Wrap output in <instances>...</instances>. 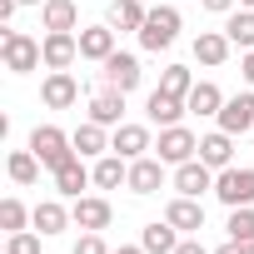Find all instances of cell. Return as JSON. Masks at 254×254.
<instances>
[{
    "label": "cell",
    "mask_w": 254,
    "mask_h": 254,
    "mask_svg": "<svg viewBox=\"0 0 254 254\" xmlns=\"http://www.w3.org/2000/svg\"><path fill=\"white\" fill-rule=\"evenodd\" d=\"M40 170H45V165H40L35 150H15V155H10V180H15V185H35Z\"/></svg>",
    "instance_id": "30"
},
{
    "label": "cell",
    "mask_w": 254,
    "mask_h": 254,
    "mask_svg": "<svg viewBox=\"0 0 254 254\" xmlns=\"http://www.w3.org/2000/svg\"><path fill=\"white\" fill-rule=\"evenodd\" d=\"M110 254H145V244H120V249H110Z\"/></svg>",
    "instance_id": "39"
},
{
    "label": "cell",
    "mask_w": 254,
    "mask_h": 254,
    "mask_svg": "<svg viewBox=\"0 0 254 254\" xmlns=\"http://www.w3.org/2000/svg\"><path fill=\"white\" fill-rule=\"evenodd\" d=\"M155 150H160V160H165V165H185V160H194V155H199V140L185 130V125H165Z\"/></svg>",
    "instance_id": "5"
},
{
    "label": "cell",
    "mask_w": 254,
    "mask_h": 254,
    "mask_svg": "<svg viewBox=\"0 0 254 254\" xmlns=\"http://www.w3.org/2000/svg\"><path fill=\"white\" fill-rule=\"evenodd\" d=\"M40 55H45V65H50V70H70V65H75V55H80V35H75V30H45Z\"/></svg>",
    "instance_id": "6"
},
{
    "label": "cell",
    "mask_w": 254,
    "mask_h": 254,
    "mask_svg": "<svg viewBox=\"0 0 254 254\" xmlns=\"http://www.w3.org/2000/svg\"><path fill=\"white\" fill-rule=\"evenodd\" d=\"M30 224H35V229H40V234L50 239V234H60V229L70 224V209H65L60 199H40V204H35V219H30Z\"/></svg>",
    "instance_id": "25"
},
{
    "label": "cell",
    "mask_w": 254,
    "mask_h": 254,
    "mask_svg": "<svg viewBox=\"0 0 254 254\" xmlns=\"http://www.w3.org/2000/svg\"><path fill=\"white\" fill-rule=\"evenodd\" d=\"M0 55H5V70L10 75H30L45 55H40V40H30L25 30H5L0 35Z\"/></svg>",
    "instance_id": "3"
},
{
    "label": "cell",
    "mask_w": 254,
    "mask_h": 254,
    "mask_svg": "<svg viewBox=\"0 0 254 254\" xmlns=\"http://www.w3.org/2000/svg\"><path fill=\"white\" fill-rule=\"evenodd\" d=\"M165 219H170L175 229H204V204L190 199V194H175L170 209H165Z\"/></svg>",
    "instance_id": "20"
},
{
    "label": "cell",
    "mask_w": 254,
    "mask_h": 254,
    "mask_svg": "<svg viewBox=\"0 0 254 254\" xmlns=\"http://www.w3.org/2000/svg\"><path fill=\"white\" fill-rule=\"evenodd\" d=\"M175 35H180V10H175V5H155V10L145 15V25H140V45L155 50V55L170 50Z\"/></svg>",
    "instance_id": "2"
},
{
    "label": "cell",
    "mask_w": 254,
    "mask_h": 254,
    "mask_svg": "<svg viewBox=\"0 0 254 254\" xmlns=\"http://www.w3.org/2000/svg\"><path fill=\"white\" fill-rule=\"evenodd\" d=\"M30 219H35V209H25L20 199H5V204H0V229H5V234H20Z\"/></svg>",
    "instance_id": "31"
},
{
    "label": "cell",
    "mask_w": 254,
    "mask_h": 254,
    "mask_svg": "<svg viewBox=\"0 0 254 254\" xmlns=\"http://www.w3.org/2000/svg\"><path fill=\"white\" fill-rule=\"evenodd\" d=\"M30 150L40 155L45 170H60V165L75 155V140L60 130V125H35V130H30Z\"/></svg>",
    "instance_id": "1"
},
{
    "label": "cell",
    "mask_w": 254,
    "mask_h": 254,
    "mask_svg": "<svg viewBox=\"0 0 254 254\" xmlns=\"http://www.w3.org/2000/svg\"><path fill=\"white\" fill-rule=\"evenodd\" d=\"M239 5H244V10H254V0H239Z\"/></svg>",
    "instance_id": "40"
},
{
    "label": "cell",
    "mask_w": 254,
    "mask_h": 254,
    "mask_svg": "<svg viewBox=\"0 0 254 254\" xmlns=\"http://www.w3.org/2000/svg\"><path fill=\"white\" fill-rule=\"evenodd\" d=\"M55 175V190L60 194H70V199H80V190L85 185H95V170H85V155H70L60 170H50Z\"/></svg>",
    "instance_id": "12"
},
{
    "label": "cell",
    "mask_w": 254,
    "mask_h": 254,
    "mask_svg": "<svg viewBox=\"0 0 254 254\" xmlns=\"http://www.w3.org/2000/svg\"><path fill=\"white\" fill-rule=\"evenodd\" d=\"M175 190L180 194H190V199H199L204 190H214V170L194 155V160H185V165H175Z\"/></svg>",
    "instance_id": "9"
},
{
    "label": "cell",
    "mask_w": 254,
    "mask_h": 254,
    "mask_svg": "<svg viewBox=\"0 0 254 254\" xmlns=\"http://www.w3.org/2000/svg\"><path fill=\"white\" fill-rule=\"evenodd\" d=\"M239 75L249 80V90H254V50H244V60H239Z\"/></svg>",
    "instance_id": "35"
},
{
    "label": "cell",
    "mask_w": 254,
    "mask_h": 254,
    "mask_svg": "<svg viewBox=\"0 0 254 254\" xmlns=\"http://www.w3.org/2000/svg\"><path fill=\"white\" fill-rule=\"evenodd\" d=\"M120 115H125V90H115V85L95 90V100H90V120H95V125H125Z\"/></svg>",
    "instance_id": "15"
},
{
    "label": "cell",
    "mask_w": 254,
    "mask_h": 254,
    "mask_svg": "<svg viewBox=\"0 0 254 254\" xmlns=\"http://www.w3.org/2000/svg\"><path fill=\"white\" fill-rule=\"evenodd\" d=\"M224 229H229V239H234V244H244V249L254 254V204L229 209V224H224Z\"/></svg>",
    "instance_id": "29"
},
{
    "label": "cell",
    "mask_w": 254,
    "mask_h": 254,
    "mask_svg": "<svg viewBox=\"0 0 254 254\" xmlns=\"http://www.w3.org/2000/svg\"><path fill=\"white\" fill-rule=\"evenodd\" d=\"M214 194H219V204H229V209H244V204H254V170H219L214 175Z\"/></svg>",
    "instance_id": "4"
},
{
    "label": "cell",
    "mask_w": 254,
    "mask_h": 254,
    "mask_svg": "<svg viewBox=\"0 0 254 254\" xmlns=\"http://www.w3.org/2000/svg\"><path fill=\"white\" fill-rule=\"evenodd\" d=\"M80 55L105 65V60L115 55V25H90V30H80Z\"/></svg>",
    "instance_id": "18"
},
{
    "label": "cell",
    "mask_w": 254,
    "mask_h": 254,
    "mask_svg": "<svg viewBox=\"0 0 254 254\" xmlns=\"http://www.w3.org/2000/svg\"><path fill=\"white\" fill-rule=\"evenodd\" d=\"M140 244H145V254H175V249H180V229H175L170 219H155V224H145Z\"/></svg>",
    "instance_id": "21"
},
{
    "label": "cell",
    "mask_w": 254,
    "mask_h": 254,
    "mask_svg": "<svg viewBox=\"0 0 254 254\" xmlns=\"http://www.w3.org/2000/svg\"><path fill=\"white\" fill-rule=\"evenodd\" d=\"M175 254H209V249H204L199 239H180V249H175Z\"/></svg>",
    "instance_id": "36"
},
{
    "label": "cell",
    "mask_w": 254,
    "mask_h": 254,
    "mask_svg": "<svg viewBox=\"0 0 254 254\" xmlns=\"http://www.w3.org/2000/svg\"><path fill=\"white\" fill-rule=\"evenodd\" d=\"M224 35H229L239 50H254V10H229V20H224Z\"/></svg>",
    "instance_id": "28"
},
{
    "label": "cell",
    "mask_w": 254,
    "mask_h": 254,
    "mask_svg": "<svg viewBox=\"0 0 254 254\" xmlns=\"http://www.w3.org/2000/svg\"><path fill=\"white\" fill-rule=\"evenodd\" d=\"M70 219H75L80 229H110L115 209H110V199H100V194H80V199L70 204Z\"/></svg>",
    "instance_id": "11"
},
{
    "label": "cell",
    "mask_w": 254,
    "mask_h": 254,
    "mask_svg": "<svg viewBox=\"0 0 254 254\" xmlns=\"http://www.w3.org/2000/svg\"><path fill=\"white\" fill-rule=\"evenodd\" d=\"M75 254H110V244L100 239V229H85L80 244H75Z\"/></svg>",
    "instance_id": "34"
},
{
    "label": "cell",
    "mask_w": 254,
    "mask_h": 254,
    "mask_svg": "<svg viewBox=\"0 0 254 254\" xmlns=\"http://www.w3.org/2000/svg\"><path fill=\"white\" fill-rule=\"evenodd\" d=\"M199 5H204V10H219V15H229V10H234V0H199Z\"/></svg>",
    "instance_id": "37"
},
{
    "label": "cell",
    "mask_w": 254,
    "mask_h": 254,
    "mask_svg": "<svg viewBox=\"0 0 254 254\" xmlns=\"http://www.w3.org/2000/svg\"><path fill=\"white\" fill-rule=\"evenodd\" d=\"M190 115H219L224 110V95H219V85L214 80H194V90H190Z\"/></svg>",
    "instance_id": "24"
},
{
    "label": "cell",
    "mask_w": 254,
    "mask_h": 254,
    "mask_svg": "<svg viewBox=\"0 0 254 254\" xmlns=\"http://www.w3.org/2000/svg\"><path fill=\"white\" fill-rule=\"evenodd\" d=\"M229 45H234V40H229L224 30H199V35H194V60H199V65H224V60H229Z\"/></svg>",
    "instance_id": "19"
},
{
    "label": "cell",
    "mask_w": 254,
    "mask_h": 254,
    "mask_svg": "<svg viewBox=\"0 0 254 254\" xmlns=\"http://www.w3.org/2000/svg\"><path fill=\"white\" fill-rule=\"evenodd\" d=\"M110 150H115V155H125V160H140V155L150 150V130H145V125H115Z\"/></svg>",
    "instance_id": "14"
},
{
    "label": "cell",
    "mask_w": 254,
    "mask_h": 254,
    "mask_svg": "<svg viewBox=\"0 0 254 254\" xmlns=\"http://www.w3.org/2000/svg\"><path fill=\"white\" fill-rule=\"evenodd\" d=\"M214 120H219V130H224V135H249V130H254V90L224 100V110H219Z\"/></svg>",
    "instance_id": "7"
},
{
    "label": "cell",
    "mask_w": 254,
    "mask_h": 254,
    "mask_svg": "<svg viewBox=\"0 0 254 254\" xmlns=\"http://www.w3.org/2000/svg\"><path fill=\"white\" fill-rule=\"evenodd\" d=\"M20 5H40V0H20Z\"/></svg>",
    "instance_id": "41"
},
{
    "label": "cell",
    "mask_w": 254,
    "mask_h": 254,
    "mask_svg": "<svg viewBox=\"0 0 254 254\" xmlns=\"http://www.w3.org/2000/svg\"><path fill=\"white\" fill-rule=\"evenodd\" d=\"M40 239H45V234H30V229H20V234H10L5 254H40Z\"/></svg>",
    "instance_id": "33"
},
{
    "label": "cell",
    "mask_w": 254,
    "mask_h": 254,
    "mask_svg": "<svg viewBox=\"0 0 254 254\" xmlns=\"http://www.w3.org/2000/svg\"><path fill=\"white\" fill-rule=\"evenodd\" d=\"M160 90H165V95H180V100H190V90H194V75H190L185 65H170V70L160 75Z\"/></svg>",
    "instance_id": "32"
},
{
    "label": "cell",
    "mask_w": 254,
    "mask_h": 254,
    "mask_svg": "<svg viewBox=\"0 0 254 254\" xmlns=\"http://www.w3.org/2000/svg\"><path fill=\"white\" fill-rule=\"evenodd\" d=\"M70 140H75V155H95V160H100V155H110V140H105V125H95V120H85L80 130L70 135Z\"/></svg>",
    "instance_id": "26"
},
{
    "label": "cell",
    "mask_w": 254,
    "mask_h": 254,
    "mask_svg": "<svg viewBox=\"0 0 254 254\" xmlns=\"http://www.w3.org/2000/svg\"><path fill=\"white\" fill-rule=\"evenodd\" d=\"M145 110H150V125H160V130H165V125H180V115H185L190 105H185L180 95H165V90H150Z\"/></svg>",
    "instance_id": "17"
},
{
    "label": "cell",
    "mask_w": 254,
    "mask_h": 254,
    "mask_svg": "<svg viewBox=\"0 0 254 254\" xmlns=\"http://www.w3.org/2000/svg\"><path fill=\"white\" fill-rule=\"evenodd\" d=\"M40 20H45V30H80L75 0H45V5H40Z\"/></svg>",
    "instance_id": "23"
},
{
    "label": "cell",
    "mask_w": 254,
    "mask_h": 254,
    "mask_svg": "<svg viewBox=\"0 0 254 254\" xmlns=\"http://www.w3.org/2000/svg\"><path fill=\"white\" fill-rule=\"evenodd\" d=\"M249 140H254V130H249Z\"/></svg>",
    "instance_id": "42"
},
{
    "label": "cell",
    "mask_w": 254,
    "mask_h": 254,
    "mask_svg": "<svg viewBox=\"0 0 254 254\" xmlns=\"http://www.w3.org/2000/svg\"><path fill=\"white\" fill-rule=\"evenodd\" d=\"M105 85H115V90L130 95V90L140 85V60H135V55H125V50H115V55L105 60Z\"/></svg>",
    "instance_id": "13"
},
{
    "label": "cell",
    "mask_w": 254,
    "mask_h": 254,
    "mask_svg": "<svg viewBox=\"0 0 254 254\" xmlns=\"http://www.w3.org/2000/svg\"><path fill=\"white\" fill-rule=\"evenodd\" d=\"M40 100H45L50 110H70V105L80 100L75 75H70V70H50V75H45V85H40Z\"/></svg>",
    "instance_id": "10"
},
{
    "label": "cell",
    "mask_w": 254,
    "mask_h": 254,
    "mask_svg": "<svg viewBox=\"0 0 254 254\" xmlns=\"http://www.w3.org/2000/svg\"><path fill=\"white\" fill-rule=\"evenodd\" d=\"M160 185H165V160H155V155L130 160V180H125V190H130V194H155Z\"/></svg>",
    "instance_id": "8"
},
{
    "label": "cell",
    "mask_w": 254,
    "mask_h": 254,
    "mask_svg": "<svg viewBox=\"0 0 254 254\" xmlns=\"http://www.w3.org/2000/svg\"><path fill=\"white\" fill-rule=\"evenodd\" d=\"M199 160L219 175V170H229L234 165V135H224V130H214V135H204L199 140Z\"/></svg>",
    "instance_id": "16"
},
{
    "label": "cell",
    "mask_w": 254,
    "mask_h": 254,
    "mask_svg": "<svg viewBox=\"0 0 254 254\" xmlns=\"http://www.w3.org/2000/svg\"><path fill=\"white\" fill-rule=\"evenodd\" d=\"M125 180H130V160H125V155L110 150V155L95 160V185H100V190H120Z\"/></svg>",
    "instance_id": "22"
},
{
    "label": "cell",
    "mask_w": 254,
    "mask_h": 254,
    "mask_svg": "<svg viewBox=\"0 0 254 254\" xmlns=\"http://www.w3.org/2000/svg\"><path fill=\"white\" fill-rule=\"evenodd\" d=\"M214 254H249V249H244V244H234V239H229V244H219V249H214Z\"/></svg>",
    "instance_id": "38"
},
{
    "label": "cell",
    "mask_w": 254,
    "mask_h": 254,
    "mask_svg": "<svg viewBox=\"0 0 254 254\" xmlns=\"http://www.w3.org/2000/svg\"><path fill=\"white\" fill-rule=\"evenodd\" d=\"M145 0H115V10H110V25L115 30H135L140 35V25H145Z\"/></svg>",
    "instance_id": "27"
}]
</instances>
